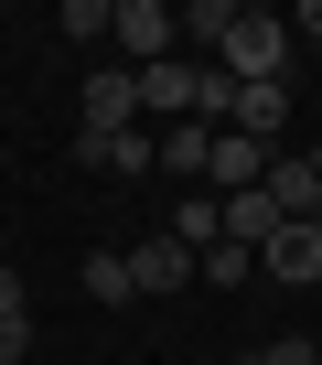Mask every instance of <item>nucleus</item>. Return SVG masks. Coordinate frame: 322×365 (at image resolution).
<instances>
[{"label":"nucleus","instance_id":"1","mask_svg":"<svg viewBox=\"0 0 322 365\" xmlns=\"http://www.w3.org/2000/svg\"><path fill=\"white\" fill-rule=\"evenodd\" d=\"M290 54H301L290 11H237V22H226V43H215V65H226L237 86H290Z\"/></svg>","mask_w":322,"mask_h":365},{"label":"nucleus","instance_id":"2","mask_svg":"<svg viewBox=\"0 0 322 365\" xmlns=\"http://www.w3.org/2000/svg\"><path fill=\"white\" fill-rule=\"evenodd\" d=\"M118 54H129V76L140 65H172V43H183V11L172 0H118V33H108Z\"/></svg>","mask_w":322,"mask_h":365},{"label":"nucleus","instance_id":"3","mask_svg":"<svg viewBox=\"0 0 322 365\" xmlns=\"http://www.w3.org/2000/svg\"><path fill=\"white\" fill-rule=\"evenodd\" d=\"M129 118H140V76H129V65H97V76L76 86V129H86V140H118Z\"/></svg>","mask_w":322,"mask_h":365},{"label":"nucleus","instance_id":"4","mask_svg":"<svg viewBox=\"0 0 322 365\" xmlns=\"http://www.w3.org/2000/svg\"><path fill=\"white\" fill-rule=\"evenodd\" d=\"M129 290H204V258H194L172 226H161V237H140V247H129Z\"/></svg>","mask_w":322,"mask_h":365},{"label":"nucleus","instance_id":"5","mask_svg":"<svg viewBox=\"0 0 322 365\" xmlns=\"http://www.w3.org/2000/svg\"><path fill=\"white\" fill-rule=\"evenodd\" d=\"M258 269H269V279H290V290H301V279H322V215H290V226L258 247Z\"/></svg>","mask_w":322,"mask_h":365},{"label":"nucleus","instance_id":"6","mask_svg":"<svg viewBox=\"0 0 322 365\" xmlns=\"http://www.w3.org/2000/svg\"><path fill=\"white\" fill-rule=\"evenodd\" d=\"M76 161H86V172H161V140H150V129H118V140H86V129H76Z\"/></svg>","mask_w":322,"mask_h":365},{"label":"nucleus","instance_id":"7","mask_svg":"<svg viewBox=\"0 0 322 365\" xmlns=\"http://www.w3.org/2000/svg\"><path fill=\"white\" fill-rule=\"evenodd\" d=\"M258 194H269L279 215H322V182H311V161H301V150H269V182H258Z\"/></svg>","mask_w":322,"mask_h":365},{"label":"nucleus","instance_id":"8","mask_svg":"<svg viewBox=\"0 0 322 365\" xmlns=\"http://www.w3.org/2000/svg\"><path fill=\"white\" fill-rule=\"evenodd\" d=\"M226 129H247L258 150H279V129H290V86H237V118Z\"/></svg>","mask_w":322,"mask_h":365},{"label":"nucleus","instance_id":"9","mask_svg":"<svg viewBox=\"0 0 322 365\" xmlns=\"http://www.w3.org/2000/svg\"><path fill=\"white\" fill-rule=\"evenodd\" d=\"M140 108L150 118H194V65L172 54V65H140Z\"/></svg>","mask_w":322,"mask_h":365},{"label":"nucleus","instance_id":"10","mask_svg":"<svg viewBox=\"0 0 322 365\" xmlns=\"http://www.w3.org/2000/svg\"><path fill=\"white\" fill-rule=\"evenodd\" d=\"M204 161H215V129L204 118H172V129H161V172H172V182H204Z\"/></svg>","mask_w":322,"mask_h":365},{"label":"nucleus","instance_id":"11","mask_svg":"<svg viewBox=\"0 0 322 365\" xmlns=\"http://www.w3.org/2000/svg\"><path fill=\"white\" fill-rule=\"evenodd\" d=\"M279 226H290V215H279V205L258 194V182H247V194H226V237H237V247H269Z\"/></svg>","mask_w":322,"mask_h":365},{"label":"nucleus","instance_id":"12","mask_svg":"<svg viewBox=\"0 0 322 365\" xmlns=\"http://www.w3.org/2000/svg\"><path fill=\"white\" fill-rule=\"evenodd\" d=\"M76 290H86V301H108V312H118V301H140V290H129V247H97V258L76 269Z\"/></svg>","mask_w":322,"mask_h":365},{"label":"nucleus","instance_id":"13","mask_svg":"<svg viewBox=\"0 0 322 365\" xmlns=\"http://www.w3.org/2000/svg\"><path fill=\"white\" fill-rule=\"evenodd\" d=\"M194 118H204V129L237 118V76H226V65H194Z\"/></svg>","mask_w":322,"mask_h":365},{"label":"nucleus","instance_id":"14","mask_svg":"<svg viewBox=\"0 0 322 365\" xmlns=\"http://www.w3.org/2000/svg\"><path fill=\"white\" fill-rule=\"evenodd\" d=\"M118 33V0H65V43H108Z\"/></svg>","mask_w":322,"mask_h":365},{"label":"nucleus","instance_id":"15","mask_svg":"<svg viewBox=\"0 0 322 365\" xmlns=\"http://www.w3.org/2000/svg\"><path fill=\"white\" fill-rule=\"evenodd\" d=\"M247 269H258V247H237V237H215V247H204V290H237Z\"/></svg>","mask_w":322,"mask_h":365},{"label":"nucleus","instance_id":"16","mask_svg":"<svg viewBox=\"0 0 322 365\" xmlns=\"http://www.w3.org/2000/svg\"><path fill=\"white\" fill-rule=\"evenodd\" d=\"M258 365H322V344H301V333H279V344H258Z\"/></svg>","mask_w":322,"mask_h":365},{"label":"nucleus","instance_id":"17","mask_svg":"<svg viewBox=\"0 0 322 365\" xmlns=\"http://www.w3.org/2000/svg\"><path fill=\"white\" fill-rule=\"evenodd\" d=\"M33 354V312H11V322H0V365H22Z\"/></svg>","mask_w":322,"mask_h":365},{"label":"nucleus","instance_id":"18","mask_svg":"<svg viewBox=\"0 0 322 365\" xmlns=\"http://www.w3.org/2000/svg\"><path fill=\"white\" fill-rule=\"evenodd\" d=\"M301 161H311V182H322V140H311V150H301Z\"/></svg>","mask_w":322,"mask_h":365},{"label":"nucleus","instance_id":"19","mask_svg":"<svg viewBox=\"0 0 322 365\" xmlns=\"http://www.w3.org/2000/svg\"><path fill=\"white\" fill-rule=\"evenodd\" d=\"M226 365H258V354H226Z\"/></svg>","mask_w":322,"mask_h":365},{"label":"nucleus","instance_id":"20","mask_svg":"<svg viewBox=\"0 0 322 365\" xmlns=\"http://www.w3.org/2000/svg\"><path fill=\"white\" fill-rule=\"evenodd\" d=\"M0 279H11V258H0Z\"/></svg>","mask_w":322,"mask_h":365}]
</instances>
